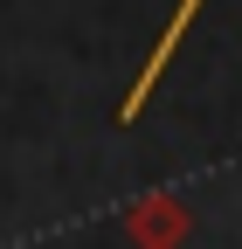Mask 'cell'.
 I'll return each mask as SVG.
<instances>
[]
</instances>
